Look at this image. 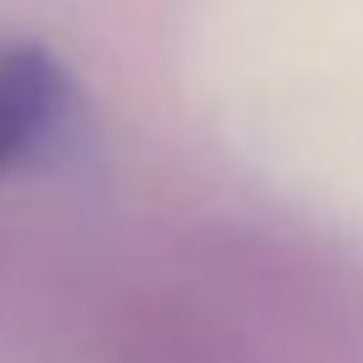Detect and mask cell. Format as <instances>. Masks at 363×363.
I'll return each instance as SVG.
<instances>
[{"label": "cell", "mask_w": 363, "mask_h": 363, "mask_svg": "<svg viewBox=\"0 0 363 363\" xmlns=\"http://www.w3.org/2000/svg\"><path fill=\"white\" fill-rule=\"evenodd\" d=\"M54 363H363V267L310 230L225 219L86 305Z\"/></svg>", "instance_id": "1"}, {"label": "cell", "mask_w": 363, "mask_h": 363, "mask_svg": "<svg viewBox=\"0 0 363 363\" xmlns=\"http://www.w3.org/2000/svg\"><path fill=\"white\" fill-rule=\"evenodd\" d=\"M65 80L33 48H6L0 54V171L16 166L38 139L54 128Z\"/></svg>", "instance_id": "2"}]
</instances>
